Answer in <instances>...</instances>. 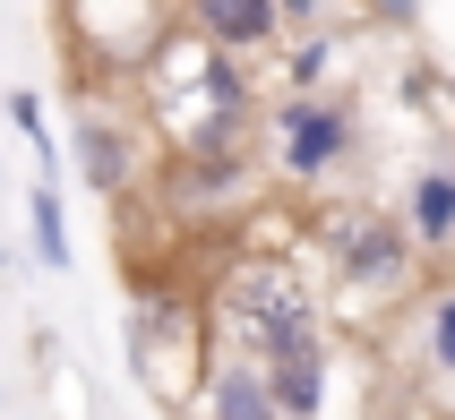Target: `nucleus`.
<instances>
[{"label": "nucleus", "instance_id": "obj_12", "mask_svg": "<svg viewBox=\"0 0 455 420\" xmlns=\"http://www.w3.org/2000/svg\"><path fill=\"white\" fill-rule=\"evenodd\" d=\"M430 369H447V377H455V292H438V300H430Z\"/></svg>", "mask_w": 455, "mask_h": 420}, {"label": "nucleus", "instance_id": "obj_3", "mask_svg": "<svg viewBox=\"0 0 455 420\" xmlns=\"http://www.w3.org/2000/svg\"><path fill=\"white\" fill-rule=\"evenodd\" d=\"M258 138H267V172L283 180H327L353 163L361 147V121H353V103H335V95H283L258 112Z\"/></svg>", "mask_w": 455, "mask_h": 420}, {"label": "nucleus", "instance_id": "obj_11", "mask_svg": "<svg viewBox=\"0 0 455 420\" xmlns=\"http://www.w3.org/2000/svg\"><path fill=\"white\" fill-rule=\"evenodd\" d=\"M327 60H335V35H301V44H292V60H283V95H318Z\"/></svg>", "mask_w": 455, "mask_h": 420}, {"label": "nucleus", "instance_id": "obj_14", "mask_svg": "<svg viewBox=\"0 0 455 420\" xmlns=\"http://www.w3.org/2000/svg\"><path fill=\"white\" fill-rule=\"evenodd\" d=\"M447 95H455V86H447Z\"/></svg>", "mask_w": 455, "mask_h": 420}, {"label": "nucleus", "instance_id": "obj_4", "mask_svg": "<svg viewBox=\"0 0 455 420\" xmlns=\"http://www.w3.org/2000/svg\"><path fill=\"white\" fill-rule=\"evenodd\" d=\"M318 249H327V274L344 283V292H404L412 258H421L412 232L395 215H379V206H327Z\"/></svg>", "mask_w": 455, "mask_h": 420}, {"label": "nucleus", "instance_id": "obj_13", "mask_svg": "<svg viewBox=\"0 0 455 420\" xmlns=\"http://www.w3.org/2000/svg\"><path fill=\"white\" fill-rule=\"evenodd\" d=\"M379 18H395V26H412V0H379Z\"/></svg>", "mask_w": 455, "mask_h": 420}, {"label": "nucleus", "instance_id": "obj_9", "mask_svg": "<svg viewBox=\"0 0 455 420\" xmlns=\"http://www.w3.org/2000/svg\"><path fill=\"white\" fill-rule=\"evenodd\" d=\"M395 223L412 232V249H455V163H421Z\"/></svg>", "mask_w": 455, "mask_h": 420}, {"label": "nucleus", "instance_id": "obj_8", "mask_svg": "<svg viewBox=\"0 0 455 420\" xmlns=\"http://www.w3.org/2000/svg\"><path fill=\"white\" fill-rule=\"evenodd\" d=\"M258 369H267V395H275L283 420H318L327 412V344L275 352V361H258Z\"/></svg>", "mask_w": 455, "mask_h": 420}, {"label": "nucleus", "instance_id": "obj_7", "mask_svg": "<svg viewBox=\"0 0 455 420\" xmlns=\"http://www.w3.org/2000/svg\"><path fill=\"white\" fill-rule=\"evenodd\" d=\"M198 420H283V412L267 395V369L258 361L215 352V361H198Z\"/></svg>", "mask_w": 455, "mask_h": 420}, {"label": "nucleus", "instance_id": "obj_5", "mask_svg": "<svg viewBox=\"0 0 455 420\" xmlns=\"http://www.w3.org/2000/svg\"><path fill=\"white\" fill-rule=\"evenodd\" d=\"M69 147H77V180L95 189V198H129L138 180H147V147H138V121L129 112H77L69 129Z\"/></svg>", "mask_w": 455, "mask_h": 420}, {"label": "nucleus", "instance_id": "obj_6", "mask_svg": "<svg viewBox=\"0 0 455 420\" xmlns=\"http://www.w3.org/2000/svg\"><path fill=\"white\" fill-rule=\"evenodd\" d=\"M172 9H180V26H189L198 44H215V52H267L283 35L275 0H172Z\"/></svg>", "mask_w": 455, "mask_h": 420}, {"label": "nucleus", "instance_id": "obj_10", "mask_svg": "<svg viewBox=\"0 0 455 420\" xmlns=\"http://www.w3.org/2000/svg\"><path fill=\"white\" fill-rule=\"evenodd\" d=\"M26 241H35V266H77V249H69V206H60V180H44L35 198H26Z\"/></svg>", "mask_w": 455, "mask_h": 420}, {"label": "nucleus", "instance_id": "obj_2", "mask_svg": "<svg viewBox=\"0 0 455 420\" xmlns=\"http://www.w3.org/2000/svg\"><path fill=\"white\" fill-rule=\"evenodd\" d=\"M155 206L172 223H206V215H232V206L258 189V155L250 138H206V147H164L147 172Z\"/></svg>", "mask_w": 455, "mask_h": 420}, {"label": "nucleus", "instance_id": "obj_1", "mask_svg": "<svg viewBox=\"0 0 455 420\" xmlns=\"http://www.w3.org/2000/svg\"><path fill=\"white\" fill-rule=\"evenodd\" d=\"M206 335L232 361H275V352L327 344V309L292 258H232L206 292Z\"/></svg>", "mask_w": 455, "mask_h": 420}]
</instances>
